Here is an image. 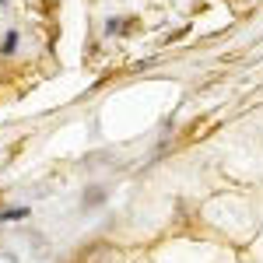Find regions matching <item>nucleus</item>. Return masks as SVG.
Masks as SVG:
<instances>
[{"label": "nucleus", "mask_w": 263, "mask_h": 263, "mask_svg": "<svg viewBox=\"0 0 263 263\" xmlns=\"http://www.w3.org/2000/svg\"><path fill=\"white\" fill-rule=\"evenodd\" d=\"M14 46H18V28H11V32L4 35V46H0V49H4V53H14Z\"/></svg>", "instance_id": "1"}, {"label": "nucleus", "mask_w": 263, "mask_h": 263, "mask_svg": "<svg viewBox=\"0 0 263 263\" xmlns=\"http://www.w3.org/2000/svg\"><path fill=\"white\" fill-rule=\"evenodd\" d=\"M28 211L25 207H18V211H0V221H18V218H25Z\"/></svg>", "instance_id": "2"}, {"label": "nucleus", "mask_w": 263, "mask_h": 263, "mask_svg": "<svg viewBox=\"0 0 263 263\" xmlns=\"http://www.w3.org/2000/svg\"><path fill=\"white\" fill-rule=\"evenodd\" d=\"M0 4H4V0H0Z\"/></svg>", "instance_id": "3"}]
</instances>
